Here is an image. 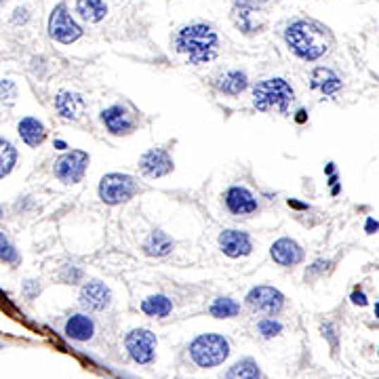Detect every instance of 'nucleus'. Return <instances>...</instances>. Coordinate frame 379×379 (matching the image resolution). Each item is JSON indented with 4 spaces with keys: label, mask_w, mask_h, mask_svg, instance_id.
Here are the masks:
<instances>
[{
    "label": "nucleus",
    "mask_w": 379,
    "mask_h": 379,
    "mask_svg": "<svg viewBox=\"0 0 379 379\" xmlns=\"http://www.w3.org/2000/svg\"><path fill=\"white\" fill-rule=\"evenodd\" d=\"M87 167H89V154L83 150H72L55 160L53 173L64 184H78L85 177Z\"/></svg>",
    "instance_id": "nucleus-7"
},
{
    "label": "nucleus",
    "mask_w": 379,
    "mask_h": 379,
    "mask_svg": "<svg viewBox=\"0 0 379 379\" xmlns=\"http://www.w3.org/2000/svg\"><path fill=\"white\" fill-rule=\"evenodd\" d=\"M156 344H158L156 335L148 329H133L125 337L126 352L137 365H148L154 361Z\"/></svg>",
    "instance_id": "nucleus-8"
},
{
    "label": "nucleus",
    "mask_w": 379,
    "mask_h": 379,
    "mask_svg": "<svg viewBox=\"0 0 379 379\" xmlns=\"http://www.w3.org/2000/svg\"><path fill=\"white\" fill-rule=\"evenodd\" d=\"M327 173H329V175H333V162H329V164H327Z\"/></svg>",
    "instance_id": "nucleus-39"
},
{
    "label": "nucleus",
    "mask_w": 379,
    "mask_h": 379,
    "mask_svg": "<svg viewBox=\"0 0 379 379\" xmlns=\"http://www.w3.org/2000/svg\"><path fill=\"white\" fill-rule=\"evenodd\" d=\"M289 207H295V209H308L306 205H301V203H297V200H289Z\"/></svg>",
    "instance_id": "nucleus-36"
},
{
    "label": "nucleus",
    "mask_w": 379,
    "mask_h": 379,
    "mask_svg": "<svg viewBox=\"0 0 379 379\" xmlns=\"http://www.w3.org/2000/svg\"><path fill=\"white\" fill-rule=\"evenodd\" d=\"M306 121V110H299L297 112V123H303Z\"/></svg>",
    "instance_id": "nucleus-37"
},
{
    "label": "nucleus",
    "mask_w": 379,
    "mask_h": 379,
    "mask_svg": "<svg viewBox=\"0 0 379 379\" xmlns=\"http://www.w3.org/2000/svg\"><path fill=\"white\" fill-rule=\"evenodd\" d=\"M239 312H241V306L230 297H219L211 303V316L215 318H234L239 316Z\"/></svg>",
    "instance_id": "nucleus-27"
},
{
    "label": "nucleus",
    "mask_w": 379,
    "mask_h": 379,
    "mask_svg": "<svg viewBox=\"0 0 379 379\" xmlns=\"http://www.w3.org/2000/svg\"><path fill=\"white\" fill-rule=\"evenodd\" d=\"M66 335L74 342H89L95 335V323L87 314H72L66 323Z\"/></svg>",
    "instance_id": "nucleus-18"
},
{
    "label": "nucleus",
    "mask_w": 379,
    "mask_h": 379,
    "mask_svg": "<svg viewBox=\"0 0 379 379\" xmlns=\"http://www.w3.org/2000/svg\"><path fill=\"white\" fill-rule=\"evenodd\" d=\"M87 102L80 93L74 91H59L55 97V110L64 121H78L85 114Z\"/></svg>",
    "instance_id": "nucleus-12"
},
{
    "label": "nucleus",
    "mask_w": 379,
    "mask_h": 379,
    "mask_svg": "<svg viewBox=\"0 0 379 379\" xmlns=\"http://www.w3.org/2000/svg\"><path fill=\"white\" fill-rule=\"evenodd\" d=\"M15 162H17V148L11 141L2 139L0 141V177L2 179L13 171Z\"/></svg>",
    "instance_id": "nucleus-26"
},
{
    "label": "nucleus",
    "mask_w": 379,
    "mask_h": 379,
    "mask_svg": "<svg viewBox=\"0 0 379 379\" xmlns=\"http://www.w3.org/2000/svg\"><path fill=\"white\" fill-rule=\"evenodd\" d=\"M247 303L251 306L253 310L257 312H263L267 316H274L282 310L284 306V295L274 289V287H267V284H259V287H253L247 295Z\"/></svg>",
    "instance_id": "nucleus-9"
},
{
    "label": "nucleus",
    "mask_w": 379,
    "mask_h": 379,
    "mask_svg": "<svg viewBox=\"0 0 379 379\" xmlns=\"http://www.w3.org/2000/svg\"><path fill=\"white\" fill-rule=\"evenodd\" d=\"M350 299H352V303H356V306H361V308H365V306L369 303L367 295H365L361 289H354V293L350 295Z\"/></svg>",
    "instance_id": "nucleus-33"
},
{
    "label": "nucleus",
    "mask_w": 379,
    "mask_h": 379,
    "mask_svg": "<svg viewBox=\"0 0 379 379\" xmlns=\"http://www.w3.org/2000/svg\"><path fill=\"white\" fill-rule=\"evenodd\" d=\"M226 207L232 215H251L257 211V200L243 186H232L226 192Z\"/></svg>",
    "instance_id": "nucleus-13"
},
{
    "label": "nucleus",
    "mask_w": 379,
    "mask_h": 379,
    "mask_svg": "<svg viewBox=\"0 0 379 379\" xmlns=\"http://www.w3.org/2000/svg\"><path fill=\"white\" fill-rule=\"evenodd\" d=\"M215 87L226 95H241L249 87V78L241 70H230L215 80Z\"/></svg>",
    "instance_id": "nucleus-21"
},
{
    "label": "nucleus",
    "mask_w": 379,
    "mask_h": 379,
    "mask_svg": "<svg viewBox=\"0 0 379 379\" xmlns=\"http://www.w3.org/2000/svg\"><path fill=\"white\" fill-rule=\"evenodd\" d=\"M257 331H259L261 337L272 339V337H276V335L282 333V325H280L278 320H274V318H263V320H259Z\"/></svg>",
    "instance_id": "nucleus-28"
},
{
    "label": "nucleus",
    "mask_w": 379,
    "mask_h": 379,
    "mask_svg": "<svg viewBox=\"0 0 379 379\" xmlns=\"http://www.w3.org/2000/svg\"><path fill=\"white\" fill-rule=\"evenodd\" d=\"M55 148H57V150H66L68 145H66V141H61V139H57V141H55Z\"/></svg>",
    "instance_id": "nucleus-38"
},
{
    "label": "nucleus",
    "mask_w": 379,
    "mask_h": 379,
    "mask_svg": "<svg viewBox=\"0 0 379 379\" xmlns=\"http://www.w3.org/2000/svg\"><path fill=\"white\" fill-rule=\"evenodd\" d=\"M219 247L228 257L236 259V257H245L253 251L251 239L247 232L241 230H224L219 234Z\"/></svg>",
    "instance_id": "nucleus-14"
},
{
    "label": "nucleus",
    "mask_w": 379,
    "mask_h": 379,
    "mask_svg": "<svg viewBox=\"0 0 379 379\" xmlns=\"http://www.w3.org/2000/svg\"><path fill=\"white\" fill-rule=\"evenodd\" d=\"M15 97H17V89H15L13 80L4 78V80H2V102L13 104V102H15Z\"/></svg>",
    "instance_id": "nucleus-30"
},
{
    "label": "nucleus",
    "mask_w": 379,
    "mask_h": 379,
    "mask_svg": "<svg viewBox=\"0 0 379 379\" xmlns=\"http://www.w3.org/2000/svg\"><path fill=\"white\" fill-rule=\"evenodd\" d=\"M310 85L323 95H335L342 89V78L329 68H316L310 74Z\"/></svg>",
    "instance_id": "nucleus-19"
},
{
    "label": "nucleus",
    "mask_w": 379,
    "mask_h": 379,
    "mask_svg": "<svg viewBox=\"0 0 379 379\" xmlns=\"http://www.w3.org/2000/svg\"><path fill=\"white\" fill-rule=\"evenodd\" d=\"M327 270H331V261H323V259H318V261L308 270L306 278H308V276H318V274H323V272H327Z\"/></svg>",
    "instance_id": "nucleus-31"
},
{
    "label": "nucleus",
    "mask_w": 379,
    "mask_h": 379,
    "mask_svg": "<svg viewBox=\"0 0 379 379\" xmlns=\"http://www.w3.org/2000/svg\"><path fill=\"white\" fill-rule=\"evenodd\" d=\"M293 100H295V93L284 78H267V80L255 85V89H253V104L259 112L278 108L282 114H287Z\"/></svg>",
    "instance_id": "nucleus-3"
},
{
    "label": "nucleus",
    "mask_w": 379,
    "mask_h": 379,
    "mask_svg": "<svg viewBox=\"0 0 379 379\" xmlns=\"http://www.w3.org/2000/svg\"><path fill=\"white\" fill-rule=\"evenodd\" d=\"M102 123L112 135H128L135 128V121L123 106H110L102 112Z\"/></svg>",
    "instance_id": "nucleus-15"
},
{
    "label": "nucleus",
    "mask_w": 379,
    "mask_h": 379,
    "mask_svg": "<svg viewBox=\"0 0 379 379\" xmlns=\"http://www.w3.org/2000/svg\"><path fill=\"white\" fill-rule=\"evenodd\" d=\"M173 247H175V243H173V239L167 232L154 230L145 239V243H143V253L150 255V257H164V255H169V253L173 251Z\"/></svg>",
    "instance_id": "nucleus-22"
},
{
    "label": "nucleus",
    "mask_w": 379,
    "mask_h": 379,
    "mask_svg": "<svg viewBox=\"0 0 379 379\" xmlns=\"http://www.w3.org/2000/svg\"><path fill=\"white\" fill-rule=\"evenodd\" d=\"M17 133H19V137L23 139V143H28L30 148H38V145L44 141V137H47L44 125H42L38 119H32V116H25V119L19 121Z\"/></svg>",
    "instance_id": "nucleus-20"
},
{
    "label": "nucleus",
    "mask_w": 379,
    "mask_h": 379,
    "mask_svg": "<svg viewBox=\"0 0 379 379\" xmlns=\"http://www.w3.org/2000/svg\"><path fill=\"white\" fill-rule=\"evenodd\" d=\"M270 255H272V259H274L278 265L291 267V265L301 263V259H303V249H301L295 241H291V239H278V241L272 245Z\"/></svg>",
    "instance_id": "nucleus-17"
},
{
    "label": "nucleus",
    "mask_w": 379,
    "mask_h": 379,
    "mask_svg": "<svg viewBox=\"0 0 379 379\" xmlns=\"http://www.w3.org/2000/svg\"><path fill=\"white\" fill-rule=\"evenodd\" d=\"M139 192V184L135 177L126 173H108L100 181V198L106 205H121L131 200Z\"/></svg>",
    "instance_id": "nucleus-5"
},
{
    "label": "nucleus",
    "mask_w": 379,
    "mask_h": 379,
    "mask_svg": "<svg viewBox=\"0 0 379 379\" xmlns=\"http://www.w3.org/2000/svg\"><path fill=\"white\" fill-rule=\"evenodd\" d=\"M375 316H378V318H379V301H378V303H375Z\"/></svg>",
    "instance_id": "nucleus-40"
},
{
    "label": "nucleus",
    "mask_w": 379,
    "mask_h": 379,
    "mask_svg": "<svg viewBox=\"0 0 379 379\" xmlns=\"http://www.w3.org/2000/svg\"><path fill=\"white\" fill-rule=\"evenodd\" d=\"M78 299H80V306H83V308H87V310H91V312H100V310H106V308L110 306L112 295H110V289H108L104 282L91 280V282H87V284L80 289Z\"/></svg>",
    "instance_id": "nucleus-11"
},
{
    "label": "nucleus",
    "mask_w": 379,
    "mask_h": 379,
    "mask_svg": "<svg viewBox=\"0 0 379 379\" xmlns=\"http://www.w3.org/2000/svg\"><path fill=\"white\" fill-rule=\"evenodd\" d=\"M232 19L236 23V28L243 34H255L263 28L265 19L261 17V13L257 11V6H249V4H234L232 8Z\"/></svg>",
    "instance_id": "nucleus-16"
},
{
    "label": "nucleus",
    "mask_w": 379,
    "mask_h": 379,
    "mask_svg": "<svg viewBox=\"0 0 379 379\" xmlns=\"http://www.w3.org/2000/svg\"><path fill=\"white\" fill-rule=\"evenodd\" d=\"M287 47L303 61H316L331 49V32L314 19H295L284 30Z\"/></svg>",
    "instance_id": "nucleus-1"
},
{
    "label": "nucleus",
    "mask_w": 379,
    "mask_h": 379,
    "mask_svg": "<svg viewBox=\"0 0 379 379\" xmlns=\"http://www.w3.org/2000/svg\"><path fill=\"white\" fill-rule=\"evenodd\" d=\"M0 255H2V261H6V263H15V261H17V251H15L13 245L4 239V234H2V239H0Z\"/></svg>",
    "instance_id": "nucleus-29"
},
{
    "label": "nucleus",
    "mask_w": 379,
    "mask_h": 379,
    "mask_svg": "<svg viewBox=\"0 0 379 379\" xmlns=\"http://www.w3.org/2000/svg\"><path fill=\"white\" fill-rule=\"evenodd\" d=\"M261 373H259V367L253 359H243L239 361L236 365L230 367L226 379H259Z\"/></svg>",
    "instance_id": "nucleus-25"
},
{
    "label": "nucleus",
    "mask_w": 379,
    "mask_h": 379,
    "mask_svg": "<svg viewBox=\"0 0 379 379\" xmlns=\"http://www.w3.org/2000/svg\"><path fill=\"white\" fill-rule=\"evenodd\" d=\"M219 47L217 32L203 21L184 25L175 36V49L184 55H188L190 64H207L215 59Z\"/></svg>",
    "instance_id": "nucleus-2"
},
{
    "label": "nucleus",
    "mask_w": 379,
    "mask_h": 379,
    "mask_svg": "<svg viewBox=\"0 0 379 379\" xmlns=\"http://www.w3.org/2000/svg\"><path fill=\"white\" fill-rule=\"evenodd\" d=\"M76 13L89 23H100L108 15V4L104 0H76Z\"/></svg>",
    "instance_id": "nucleus-23"
},
{
    "label": "nucleus",
    "mask_w": 379,
    "mask_h": 379,
    "mask_svg": "<svg viewBox=\"0 0 379 379\" xmlns=\"http://www.w3.org/2000/svg\"><path fill=\"white\" fill-rule=\"evenodd\" d=\"M139 171L150 177V179H158L164 177L173 171V158L169 156L167 150L162 148H152L148 150L141 158H139Z\"/></svg>",
    "instance_id": "nucleus-10"
},
{
    "label": "nucleus",
    "mask_w": 379,
    "mask_h": 379,
    "mask_svg": "<svg viewBox=\"0 0 379 379\" xmlns=\"http://www.w3.org/2000/svg\"><path fill=\"white\" fill-rule=\"evenodd\" d=\"M49 36L55 42H61V44H72V42H76L83 36V28L74 21V17H72V13L68 11L66 4H57L51 11V17H49Z\"/></svg>",
    "instance_id": "nucleus-6"
},
{
    "label": "nucleus",
    "mask_w": 379,
    "mask_h": 379,
    "mask_svg": "<svg viewBox=\"0 0 379 379\" xmlns=\"http://www.w3.org/2000/svg\"><path fill=\"white\" fill-rule=\"evenodd\" d=\"M267 0H234V4H249V6H261Z\"/></svg>",
    "instance_id": "nucleus-35"
},
{
    "label": "nucleus",
    "mask_w": 379,
    "mask_h": 379,
    "mask_svg": "<svg viewBox=\"0 0 379 379\" xmlns=\"http://www.w3.org/2000/svg\"><path fill=\"white\" fill-rule=\"evenodd\" d=\"M228 356H230V344L224 335L205 333V335H198L196 339H192V344H190V359L203 369L217 367Z\"/></svg>",
    "instance_id": "nucleus-4"
},
{
    "label": "nucleus",
    "mask_w": 379,
    "mask_h": 379,
    "mask_svg": "<svg viewBox=\"0 0 379 379\" xmlns=\"http://www.w3.org/2000/svg\"><path fill=\"white\" fill-rule=\"evenodd\" d=\"M323 335L331 342L333 348H337V331H335V325H333V323H325V325H323Z\"/></svg>",
    "instance_id": "nucleus-32"
},
{
    "label": "nucleus",
    "mask_w": 379,
    "mask_h": 379,
    "mask_svg": "<svg viewBox=\"0 0 379 379\" xmlns=\"http://www.w3.org/2000/svg\"><path fill=\"white\" fill-rule=\"evenodd\" d=\"M141 310H143V314H148V316L164 318V316L171 314V310H173V301H171L167 295H150L148 299H143Z\"/></svg>",
    "instance_id": "nucleus-24"
},
{
    "label": "nucleus",
    "mask_w": 379,
    "mask_h": 379,
    "mask_svg": "<svg viewBox=\"0 0 379 379\" xmlns=\"http://www.w3.org/2000/svg\"><path fill=\"white\" fill-rule=\"evenodd\" d=\"M378 230H379V222H375L373 217H369L367 224H365V232H367V234H375Z\"/></svg>",
    "instance_id": "nucleus-34"
}]
</instances>
